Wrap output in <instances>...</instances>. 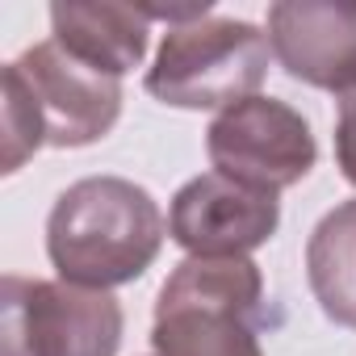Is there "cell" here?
<instances>
[{"instance_id": "6da1fadb", "label": "cell", "mask_w": 356, "mask_h": 356, "mask_svg": "<svg viewBox=\"0 0 356 356\" xmlns=\"http://www.w3.org/2000/svg\"><path fill=\"white\" fill-rule=\"evenodd\" d=\"M168 222L155 197L126 176H84L47 218V252L67 285L113 289L151 268Z\"/></svg>"}, {"instance_id": "7a4b0ae2", "label": "cell", "mask_w": 356, "mask_h": 356, "mask_svg": "<svg viewBox=\"0 0 356 356\" xmlns=\"http://www.w3.org/2000/svg\"><path fill=\"white\" fill-rule=\"evenodd\" d=\"M264 281L248 256H189L155 302V356H264Z\"/></svg>"}, {"instance_id": "3957f363", "label": "cell", "mask_w": 356, "mask_h": 356, "mask_svg": "<svg viewBox=\"0 0 356 356\" xmlns=\"http://www.w3.org/2000/svg\"><path fill=\"white\" fill-rule=\"evenodd\" d=\"M268 34L235 17H202L168 26L147 92L172 109H231L268 76Z\"/></svg>"}, {"instance_id": "277c9868", "label": "cell", "mask_w": 356, "mask_h": 356, "mask_svg": "<svg viewBox=\"0 0 356 356\" xmlns=\"http://www.w3.org/2000/svg\"><path fill=\"white\" fill-rule=\"evenodd\" d=\"M0 310V356H113L122 343V306L105 289L9 273Z\"/></svg>"}, {"instance_id": "5b68a950", "label": "cell", "mask_w": 356, "mask_h": 356, "mask_svg": "<svg viewBox=\"0 0 356 356\" xmlns=\"http://www.w3.org/2000/svg\"><path fill=\"white\" fill-rule=\"evenodd\" d=\"M206 151L214 172L264 193L298 185L318 159L310 122L277 97H248L222 109L206 130Z\"/></svg>"}, {"instance_id": "8992f818", "label": "cell", "mask_w": 356, "mask_h": 356, "mask_svg": "<svg viewBox=\"0 0 356 356\" xmlns=\"http://www.w3.org/2000/svg\"><path fill=\"white\" fill-rule=\"evenodd\" d=\"M26 92L34 97L51 147H88L105 138L122 113V80L76 59L55 38L13 59Z\"/></svg>"}, {"instance_id": "52a82bcc", "label": "cell", "mask_w": 356, "mask_h": 356, "mask_svg": "<svg viewBox=\"0 0 356 356\" xmlns=\"http://www.w3.org/2000/svg\"><path fill=\"white\" fill-rule=\"evenodd\" d=\"M277 222V193L239 185L222 172L193 176L168 206V235L189 256H248L273 239Z\"/></svg>"}, {"instance_id": "ba28073f", "label": "cell", "mask_w": 356, "mask_h": 356, "mask_svg": "<svg viewBox=\"0 0 356 356\" xmlns=\"http://www.w3.org/2000/svg\"><path fill=\"white\" fill-rule=\"evenodd\" d=\"M268 47L293 80L348 97L356 88V0H281L268 9Z\"/></svg>"}, {"instance_id": "9c48e42d", "label": "cell", "mask_w": 356, "mask_h": 356, "mask_svg": "<svg viewBox=\"0 0 356 356\" xmlns=\"http://www.w3.org/2000/svg\"><path fill=\"white\" fill-rule=\"evenodd\" d=\"M147 9L138 5H55V42L105 76H126L147 55Z\"/></svg>"}, {"instance_id": "30bf717a", "label": "cell", "mask_w": 356, "mask_h": 356, "mask_svg": "<svg viewBox=\"0 0 356 356\" xmlns=\"http://www.w3.org/2000/svg\"><path fill=\"white\" fill-rule=\"evenodd\" d=\"M306 277L323 314L356 327V197L335 206L306 243Z\"/></svg>"}, {"instance_id": "8fae6325", "label": "cell", "mask_w": 356, "mask_h": 356, "mask_svg": "<svg viewBox=\"0 0 356 356\" xmlns=\"http://www.w3.org/2000/svg\"><path fill=\"white\" fill-rule=\"evenodd\" d=\"M0 84H5V134H0V143H5V172H17L42 143H47V126H42V113L34 105V97L26 92L17 67L9 63L5 76H0Z\"/></svg>"}, {"instance_id": "7c38bea8", "label": "cell", "mask_w": 356, "mask_h": 356, "mask_svg": "<svg viewBox=\"0 0 356 356\" xmlns=\"http://www.w3.org/2000/svg\"><path fill=\"white\" fill-rule=\"evenodd\" d=\"M335 159L343 181L356 185V88L339 101V118H335Z\"/></svg>"}]
</instances>
